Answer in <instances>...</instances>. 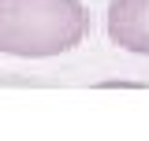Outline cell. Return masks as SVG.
I'll return each instance as SVG.
<instances>
[{
  "instance_id": "7a4b0ae2",
  "label": "cell",
  "mask_w": 149,
  "mask_h": 141,
  "mask_svg": "<svg viewBox=\"0 0 149 141\" xmlns=\"http://www.w3.org/2000/svg\"><path fill=\"white\" fill-rule=\"evenodd\" d=\"M108 41L123 52L149 56V0H108Z\"/></svg>"
},
{
  "instance_id": "6da1fadb",
  "label": "cell",
  "mask_w": 149,
  "mask_h": 141,
  "mask_svg": "<svg viewBox=\"0 0 149 141\" xmlns=\"http://www.w3.org/2000/svg\"><path fill=\"white\" fill-rule=\"evenodd\" d=\"M90 34L82 0H0V52L45 59L78 48Z\"/></svg>"
}]
</instances>
